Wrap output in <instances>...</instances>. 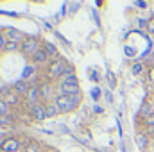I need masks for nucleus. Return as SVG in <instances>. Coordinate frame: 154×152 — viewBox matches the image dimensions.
<instances>
[{"instance_id":"obj_1","label":"nucleus","mask_w":154,"mask_h":152,"mask_svg":"<svg viewBox=\"0 0 154 152\" xmlns=\"http://www.w3.org/2000/svg\"><path fill=\"white\" fill-rule=\"evenodd\" d=\"M52 102L56 104V108H57L59 113H72L74 109L79 108V104H81V93L79 95H72V97L57 93V97Z\"/></svg>"},{"instance_id":"obj_2","label":"nucleus","mask_w":154,"mask_h":152,"mask_svg":"<svg viewBox=\"0 0 154 152\" xmlns=\"http://www.w3.org/2000/svg\"><path fill=\"white\" fill-rule=\"evenodd\" d=\"M59 93L61 95H79L81 93V86H79V79L77 75H70V77H63L59 81Z\"/></svg>"},{"instance_id":"obj_3","label":"nucleus","mask_w":154,"mask_h":152,"mask_svg":"<svg viewBox=\"0 0 154 152\" xmlns=\"http://www.w3.org/2000/svg\"><path fill=\"white\" fill-rule=\"evenodd\" d=\"M39 48H43V45H41L39 39L34 38V36H27V38L23 39V43L20 45V52H22L25 57H29V59L38 52Z\"/></svg>"},{"instance_id":"obj_4","label":"nucleus","mask_w":154,"mask_h":152,"mask_svg":"<svg viewBox=\"0 0 154 152\" xmlns=\"http://www.w3.org/2000/svg\"><path fill=\"white\" fill-rule=\"evenodd\" d=\"M65 68H66V63L63 59H54L50 65H48V77L54 81V79H63L65 75Z\"/></svg>"},{"instance_id":"obj_5","label":"nucleus","mask_w":154,"mask_h":152,"mask_svg":"<svg viewBox=\"0 0 154 152\" xmlns=\"http://www.w3.org/2000/svg\"><path fill=\"white\" fill-rule=\"evenodd\" d=\"M25 104H27L29 109L34 108V106H38V104H41L39 86H31V90H29V93H27V97H25Z\"/></svg>"},{"instance_id":"obj_6","label":"nucleus","mask_w":154,"mask_h":152,"mask_svg":"<svg viewBox=\"0 0 154 152\" xmlns=\"http://www.w3.org/2000/svg\"><path fill=\"white\" fill-rule=\"evenodd\" d=\"M4 34H5V38L7 41H13V43H18V45H22L23 43V39L27 38L20 29H14V27H7L5 31H4Z\"/></svg>"},{"instance_id":"obj_7","label":"nucleus","mask_w":154,"mask_h":152,"mask_svg":"<svg viewBox=\"0 0 154 152\" xmlns=\"http://www.w3.org/2000/svg\"><path fill=\"white\" fill-rule=\"evenodd\" d=\"M0 149H2V152H18L20 149H22V143H20L18 138L11 136V138H5V140L2 141Z\"/></svg>"},{"instance_id":"obj_8","label":"nucleus","mask_w":154,"mask_h":152,"mask_svg":"<svg viewBox=\"0 0 154 152\" xmlns=\"http://www.w3.org/2000/svg\"><path fill=\"white\" fill-rule=\"evenodd\" d=\"M29 90H31V84H29L27 81H23V79L13 82V91H14L18 97H23V99H25L27 93H29Z\"/></svg>"},{"instance_id":"obj_9","label":"nucleus","mask_w":154,"mask_h":152,"mask_svg":"<svg viewBox=\"0 0 154 152\" xmlns=\"http://www.w3.org/2000/svg\"><path fill=\"white\" fill-rule=\"evenodd\" d=\"M31 61L34 63V66H36V65L43 66V65H50V63H52V59H50V57L47 56V52H45L43 48H39L38 52H36V54H34V56L31 57Z\"/></svg>"},{"instance_id":"obj_10","label":"nucleus","mask_w":154,"mask_h":152,"mask_svg":"<svg viewBox=\"0 0 154 152\" xmlns=\"http://www.w3.org/2000/svg\"><path fill=\"white\" fill-rule=\"evenodd\" d=\"M29 113H31V116H32V120H36V122H43V120H47L45 104H38V106L31 108V109H29Z\"/></svg>"},{"instance_id":"obj_11","label":"nucleus","mask_w":154,"mask_h":152,"mask_svg":"<svg viewBox=\"0 0 154 152\" xmlns=\"http://www.w3.org/2000/svg\"><path fill=\"white\" fill-rule=\"evenodd\" d=\"M39 93H41V99H56L57 97V93H56V90H54V84H50V82H43L41 86H39Z\"/></svg>"},{"instance_id":"obj_12","label":"nucleus","mask_w":154,"mask_h":152,"mask_svg":"<svg viewBox=\"0 0 154 152\" xmlns=\"http://www.w3.org/2000/svg\"><path fill=\"white\" fill-rule=\"evenodd\" d=\"M16 93L13 91V86H0V100H5L9 102Z\"/></svg>"},{"instance_id":"obj_13","label":"nucleus","mask_w":154,"mask_h":152,"mask_svg":"<svg viewBox=\"0 0 154 152\" xmlns=\"http://www.w3.org/2000/svg\"><path fill=\"white\" fill-rule=\"evenodd\" d=\"M43 50L47 52V56L54 61L56 59V56H57V48H56V45H52V43H45L43 45Z\"/></svg>"},{"instance_id":"obj_14","label":"nucleus","mask_w":154,"mask_h":152,"mask_svg":"<svg viewBox=\"0 0 154 152\" xmlns=\"http://www.w3.org/2000/svg\"><path fill=\"white\" fill-rule=\"evenodd\" d=\"M45 111H47V118H54V116L59 114V111H57V108H56L54 102H47L45 104Z\"/></svg>"},{"instance_id":"obj_15","label":"nucleus","mask_w":154,"mask_h":152,"mask_svg":"<svg viewBox=\"0 0 154 152\" xmlns=\"http://www.w3.org/2000/svg\"><path fill=\"white\" fill-rule=\"evenodd\" d=\"M152 113H154V111H152V104H151V102H149V104H143V106H142V109H140V116H142L143 120H145L147 116H151Z\"/></svg>"},{"instance_id":"obj_16","label":"nucleus","mask_w":154,"mask_h":152,"mask_svg":"<svg viewBox=\"0 0 154 152\" xmlns=\"http://www.w3.org/2000/svg\"><path fill=\"white\" fill-rule=\"evenodd\" d=\"M11 114V104L5 100H0V116H9Z\"/></svg>"},{"instance_id":"obj_17","label":"nucleus","mask_w":154,"mask_h":152,"mask_svg":"<svg viewBox=\"0 0 154 152\" xmlns=\"http://www.w3.org/2000/svg\"><path fill=\"white\" fill-rule=\"evenodd\" d=\"M14 123V120H13V116L9 114V116H0V127H11Z\"/></svg>"},{"instance_id":"obj_18","label":"nucleus","mask_w":154,"mask_h":152,"mask_svg":"<svg viewBox=\"0 0 154 152\" xmlns=\"http://www.w3.org/2000/svg\"><path fill=\"white\" fill-rule=\"evenodd\" d=\"M138 145L145 150L147 145H149V136H147V134H140V136H138Z\"/></svg>"},{"instance_id":"obj_19","label":"nucleus","mask_w":154,"mask_h":152,"mask_svg":"<svg viewBox=\"0 0 154 152\" xmlns=\"http://www.w3.org/2000/svg\"><path fill=\"white\" fill-rule=\"evenodd\" d=\"M143 125H145V129H147V131H152V129H154V113L143 120Z\"/></svg>"},{"instance_id":"obj_20","label":"nucleus","mask_w":154,"mask_h":152,"mask_svg":"<svg viewBox=\"0 0 154 152\" xmlns=\"http://www.w3.org/2000/svg\"><path fill=\"white\" fill-rule=\"evenodd\" d=\"M18 48H20V45H18V43L7 41V43H5V48H4V50H5V52H16Z\"/></svg>"},{"instance_id":"obj_21","label":"nucleus","mask_w":154,"mask_h":152,"mask_svg":"<svg viewBox=\"0 0 154 152\" xmlns=\"http://www.w3.org/2000/svg\"><path fill=\"white\" fill-rule=\"evenodd\" d=\"M131 72H133L134 75H140V74L143 72V65H142V63H134L133 68H131Z\"/></svg>"},{"instance_id":"obj_22","label":"nucleus","mask_w":154,"mask_h":152,"mask_svg":"<svg viewBox=\"0 0 154 152\" xmlns=\"http://www.w3.org/2000/svg\"><path fill=\"white\" fill-rule=\"evenodd\" d=\"M5 43H7V38H5V34H4V31H0V52L5 48Z\"/></svg>"},{"instance_id":"obj_23","label":"nucleus","mask_w":154,"mask_h":152,"mask_svg":"<svg viewBox=\"0 0 154 152\" xmlns=\"http://www.w3.org/2000/svg\"><path fill=\"white\" fill-rule=\"evenodd\" d=\"M25 152H41V150H39V147L36 143H31L29 147H25Z\"/></svg>"},{"instance_id":"obj_24","label":"nucleus","mask_w":154,"mask_h":152,"mask_svg":"<svg viewBox=\"0 0 154 152\" xmlns=\"http://www.w3.org/2000/svg\"><path fill=\"white\" fill-rule=\"evenodd\" d=\"M147 29H149V32L154 34V18L152 20H149V25H147Z\"/></svg>"},{"instance_id":"obj_25","label":"nucleus","mask_w":154,"mask_h":152,"mask_svg":"<svg viewBox=\"0 0 154 152\" xmlns=\"http://www.w3.org/2000/svg\"><path fill=\"white\" fill-rule=\"evenodd\" d=\"M134 7H149L147 2H134Z\"/></svg>"},{"instance_id":"obj_26","label":"nucleus","mask_w":154,"mask_h":152,"mask_svg":"<svg viewBox=\"0 0 154 152\" xmlns=\"http://www.w3.org/2000/svg\"><path fill=\"white\" fill-rule=\"evenodd\" d=\"M91 95H93V99L97 100V99L100 97V91H99V90H93V93H91Z\"/></svg>"},{"instance_id":"obj_27","label":"nucleus","mask_w":154,"mask_h":152,"mask_svg":"<svg viewBox=\"0 0 154 152\" xmlns=\"http://www.w3.org/2000/svg\"><path fill=\"white\" fill-rule=\"evenodd\" d=\"M149 75H151V82L154 84V68L151 70V72H149Z\"/></svg>"},{"instance_id":"obj_28","label":"nucleus","mask_w":154,"mask_h":152,"mask_svg":"<svg viewBox=\"0 0 154 152\" xmlns=\"http://www.w3.org/2000/svg\"><path fill=\"white\" fill-rule=\"evenodd\" d=\"M149 134H151V136L154 138V129H152V131H149Z\"/></svg>"},{"instance_id":"obj_29","label":"nucleus","mask_w":154,"mask_h":152,"mask_svg":"<svg viewBox=\"0 0 154 152\" xmlns=\"http://www.w3.org/2000/svg\"><path fill=\"white\" fill-rule=\"evenodd\" d=\"M45 152H57V150H45Z\"/></svg>"}]
</instances>
